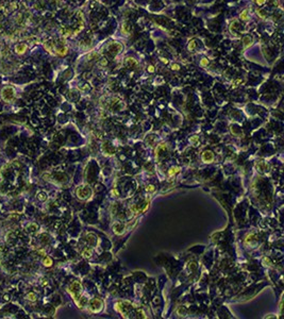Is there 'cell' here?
<instances>
[{"label":"cell","mask_w":284,"mask_h":319,"mask_svg":"<svg viewBox=\"0 0 284 319\" xmlns=\"http://www.w3.org/2000/svg\"><path fill=\"white\" fill-rule=\"evenodd\" d=\"M256 166H258V169H260L261 173H264V171L268 170V165L266 163H264V162H258Z\"/></svg>","instance_id":"5bb4252c"},{"label":"cell","mask_w":284,"mask_h":319,"mask_svg":"<svg viewBox=\"0 0 284 319\" xmlns=\"http://www.w3.org/2000/svg\"><path fill=\"white\" fill-rule=\"evenodd\" d=\"M207 64H209V60H207V59H205V58L201 59L200 65L202 66V67H205V66H207Z\"/></svg>","instance_id":"603a6c76"},{"label":"cell","mask_w":284,"mask_h":319,"mask_svg":"<svg viewBox=\"0 0 284 319\" xmlns=\"http://www.w3.org/2000/svg\"><path fill=\"white\" fill-rule=\"evenodd\" d=\"M179 171H180V167H171L169 169V171H168V175L174 176V175H176L177 173H179Z\"/></svg>","instance_id":"ac0fdd59"},{"label":"cell","mask_w":284,"mask_h":319,"mask_svg":"<svg viewBox=\"0 0 284 319\" xmlns=\"http://www.w3.org/2000/svg\"><path fill=\"white\" fill-rule=\"evenodd\" d=\"M125 224H122V222H116V224H114V226H113V231H114L116 234H118V235H120V234H122L123 231H125Z\"/></svg>","instance_id":"ba28073f"},{"label":"cell","mask_w":284,"mask_h":319,"mask_svg":"<svg viewBox=\"0 0 284 319\" xmlns=\"http://www.w3.org/2000/svg\"><path fill=\"white\" fill-rule=\"evenodd\" d=\"M27 299L30 301H36V295L34 293H29L27 295Z\"/></svg>","instance_id":"44dd1931"},{"label":"cell","mask_w":284,"mask_h":319,"mask_svg":"<svg viewBox=\"0 0 284 319\" xmlns=\"http://www.w3.org/2000/svg\"><path fill=\"white\" fill-rule=\"evenodd\" d=\"M252 42H253V38H252V36H250V35H246V36H244V38H243V45H244V48L246 49L249 46H251Z\"/></svg>","instance_id":"8fae6325"},{"label":"cell","mask_w":284,"mask_h":319,"mask_svg":"<svg viewBox=\"0 0 284 319\" xmlns=\"http://www.w3.org/2000/svg\"><path fill=\"white\" fill-rule=\"evenodd\" d=\"M76 194L79 199H86L92 195V189L89 186H80L78 187Z\"/></svg>","instance_id":"3957f363"},{"label":"cell","mask_w":284,"mask_h":319,"mask_svg":"<svg viewBox=\"0 0 284 319\" xmlns=\"http://www.w3.org/2000/svg\"><path fill=\"white\" fill-rule=\"evenodd\" d=\"M54 51H56V53L58 54V56H64L67 54V51H68V49L66 46H62V47H58V48H54Z\"/></svg>","instance_id":"7c38bea8"},{"label":"cell","mask_w":284,"mask_h":319,"mask_svg":"<svg viewBox=\"0 0 284 319\" xmlns=\"http://www.w3.org/2000/svg\"><path fill=\"white\" fill-rule=\"evenodd\" d=\"M131 308H132V306H131V303L129 302L128 306H127L125 301H123V302H122V301H120V302H117L116 304H115V310L118 311V312H120L123 316H126V315L128 314L129 311L131 310Z\"/></svg>","instance_id":"5b68a950"},{"label":"cell","mask_w":284,"mask_h":319,"mask_svg":"<svg viewBox=\"0 0 284 319\" xmlns=\"http://www.w3.org/2000/svg\"><path fill=\"white\" fill-rule=\"evenodd\" d=\"M125 64H126V66H127L128 68H135L136 66L138 65L137 61L135 60L134 58H127V59H126V62H125Z\"/></svg>","instance_id":"9c48e42d"},{"label":"cell","mask_w":284,"mask_h":319,"mask_svg":"<svg viewBox=\"0 0 284 319\" xmlns=\"http://www.w3.org/2000/svg\"><path fill=\"white\" fill-rule=\"evenodd\" d=\"M240 17L242 20H248V19H249V12H248V10L246 9V10H244V11H242Z\"/></svg>","instance_id":"9a60e30c"},{"label":"cell","mask_w":284,"mask_h":319,"mask_svg":"<svg viewBox=\"0 0 284 319\" xmlns=\"http://www.w3.org/2000/svg\"><path fill=\"white\" fill-rule=\"evenodd\" d=\"M107 49H109V51L111 52V53H113L115 56V54L119 53V52L122 50V45H120L119 43H111V44H109V46H107Z\"/></svg>","instance_id":"8992f818"},{"label":"cell","mask_w":284,"mask_h":319,"mask_svg":"<svg viewBox=\"0 0 284 319\" xmlns=\"http://www.w3.org/2000/svg\"><path fill=\"white\" fill-rule=\"evenodd\" d=\"M265 2H266V0H255V3L258 5V7H260V5H263Z\"/></svg>","instance_id":"d4e9b609"},{"label":"cell","mask_w":284,"mask_h":319,"mask_svg":"<svg viewBox=\"0 0 284 319\" xmlns=\"http://www.w3.org/2000/svg\"><path fill=\"white\" fill-rule=\"evenodd\" d=\"M92 254H93V250H92L91 248H86V249L82 252V255H83L84 257H91Z\"/></svg>","instance_id":"e0dca14e"},{"label":"cell","mask_w":284,"mask_h":319,"mask_svg":"<svg viewBox=\"0 0 284 319\" xmlns=\"http://www.w3.org/2000/svg\"><path fill=\"white\" fill-rule=\"evenodd\" d=\"M256 14L258 15V17H261V18H265V17H266V12L264 11L263 9H258V10H256Z\"/></svg>","instance_id":"ffe728a7"},{"label":"cell","mask_w":284,"mask_h":319,"mask_svg":"<svg viewBox=\"0 0 284 319\" xmlns=\"http://www.w3.org/2000/svg\"><path fill=\"white\" fill-rule=\"evenodd\" d=\"M38 200H41V201H45L47 199L46 193H40L38 195Z\"/></svg>","instance_id":"7402d4cb"},{"label":"cell","mask_w":284,"mask_h":319,"mask_svg":"<svg viewBox=\"0 0 284 319\" xmlns=\"http://www.w3.org/2000/svg\"><path fill=\"white\" fill-rule=\"evenodd\" d=\"M43 263H44V265L46 266V267H50V266L52 265V260L50 259V257H48V256H46L44 259V261H43Z\"/></svg>","instance_id":"d6986e66"},{"label":"cell","mask_w":284,"mask_h":319,"mask_svg":"<svg viewBox=\"0 0 284 319\" xmlns=\"http://www.w3.org/2000/svg\"><path fill=\"white\" fill-rule=\"evenodd\" d=\"M68 291H69V293L71 295V297L74 298V301L76 302V304H77V302L80 300V298H81V295H82V285L81 283H80L79 281H75V282H72L71 284H70L69 288H68Z\"/></svg>","instance_id":"6da1fadb"},{"label":"cell","mask_w":284,"mask_h":319,"mask_svg":"<svg viewBox=\"0 0 284 319\" xmlns=\"http://www.w3.org/2000/svg\"><path fill=\"white\" fill-rule=\"evenodd\" d=\"M148 71L149 72H154V67L152 65H149L148 66Z\"/></svg>","instance_id":"f1b7e54d"},{"label":"cell","mask_w":284,"mask_h":319,"mask_svg":"<svg viewBox=\"0 0 284 319\" xmlns=\"http://www.w3.org/2000/svg\"><path fill=\"white\" fill-rule=\"evenodd\" d=\"M198 140V136H193V137L189 138V142L191 143H196Z\"/></svg>","instance_id":"4316f807"},{"label":"cell","mask_w":284,"mask_h":319,"mask_svg":"<svg viewBox=\"0 0 284 319\" xmlns=\"http://www.w3.org/2000/svg\"><path fill=\"white\" fill-rule=\"evenodd\" d=\"M161 60H162V62H163V63H165V64L168 63V61L166 60V59H161Z\"/></svg>","instance_id":"f546056e"},{"label":"cell","mask_w":284,"mask_h":319,"mask_svg":"<svg viewBox=\"0 0 284 319\" xmlns=\"http://www.w3.org/2000/svg\"><path fill=\"white\" fill-rule=\"evenodd\" d=\"M27 48H28V47H27L26 44H18L16 47H15V51H16V53H18V54H23V52L27 50Z\"/></svg>","instance_id":"4fadbf2b"},{"label":"cell","mask_w":284,"mask_h":319,"mask_svg":"<svg viewBox=\"0 0 284 319\" xmlns=\"http://www.w3.org/2000/svg\"><path fill=\"white\" fill-rule=\"evenodd\" d=\"M146 191H154V186L153 185H149V186H147Z\"/></svg>","instance_id":"484cf974"},{"label":"cell","mask_w":284,"mask_h":319,"mask_svg":"<svg viewBox=\"0 0 284 319\" xmlns=\"http://www.w3.org/2000/svg\"><path fill=\"white\" fill-rule=\"evenodd\" d=\"M1 97L5 101L7 102H10L14 99L15 97V89H13L12 86H5L3 87L2 92H1Z\"/></svg>","instance_id":"7a4b0ae2"},{"label":"cell","mask_w":284,"mask_h":319,"mask_svg":"<svg viewBox=\"0 0 284 319\" xmlns=\"http://www.w3.org/2000/svg\"><path fill=\"white\" fill-rule=\"evenodd\" d=\"M187 49H189V51L193 52L194 50L196 49V40H192L189 41V45H187Z\"/></svg>","instance_id":"2e32d148"},{"label":"cell","mask_w":284,"mask_h":319,"mask_svg":"<svg viewBox=\"0 0 284 319\" xmlns=\"http://www.w3.org/2000/svg\"><path fill=\"white\" fill-rule=\"evenodd\" d=\"M214 160V154L212 151H204L202 153V161L204 163H211Z\"/></svg>","instance_id":"52a82bcc"},{"label":"cell","mask_w":284,"mask_h":319,"mask_svg":"<svg viewBox=\"0 0 284 319\" xmlns=\"http://www.w3.org/2000/svg\"><path fill=\"white\" fill-rule=\"evenodd\" d=\"M103 308V303L100 299L95 298L89 302V310L93 313H99Z\"/></svg>","instance_id":"277c9868"},{"label":"cell","mask_w":284,"mask_h":319,"mask_svg":"<svg viewBox=\"0 0 284 319\" xmlns=\"http://www.w3.org/2000/svg\"><path fill=\"white\" fill-rule=\"evenodd\" d=\"M180 68H181V67H180L179 64H172V65H171V69L172 70H179Z\"/></svg>","instance_id":"cb8c5ba5"},{"label":"cell","mask_w":284,"mask_h":319,"mask_svg":"<svg viewBox=\"0 0 284 319\" xmlns=\"http://www.w3.org/2000/svg\"><path fill=\"white\" fill-rule=\"evenodd\" d=\"M131 31V25L128 21H123L121 25V33H123L125 35H129Z\"/></svg>","instance_id":"30bf717a"},{"label":"cell","mask_w":284,"mask_h":319,"mask_svg":"<svg viewBox=\"0 0 284 319\" xmlns=\"http://www.w3.org/2000/svg\"><path fill=\"white\" fill-rule=\"evenodd\" d=\"M107 64V61L105 60V59H103V60L100 61V65H101V66H105Z\"/></svg>","instance_id":"83f0119b"}]
</instances>
